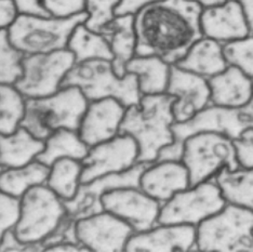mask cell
Instances as JSON below:
<instances>
[{
  "label": "cell",
  "mask_w": 253,
  "mask_h": 252,
  "mask_svg": "<svg viewBox=\"0 0 253 252\" xmlns=\"http://www.w3.org/2000/svg\"><path fill=\"white\" fill-rule=\"evenodd\" d=\"M66 215L63 200L47 185L34 186L21 198V213L13 232L23 243L42 245Z\"/></svg>",
  "instance_id": "obj_7"
},
{
  "label": "cell",
  "mask_w": 253,
  "mask_h": 252,
  "mask_svg": "<svg viewBox=\"0 0 253 252\" xmlns=\"http://www.w3.org/2000/svg\"><path fill=\"white\" fill-rule=\"evenodd\" d=\"M126 110L114 97L89 102L78 129L80 139L89 147L113 139L119 134Z\"/></svg>",
  "instance_id": "obj_17"
},
{
  "label": "cell",
  "mask_w": 253,
  "mask_h": 252,
  "mask_svg": "<svg viewBox=\"0 0 253 252\" xmlns=\"http://www.w3.org/2000/svg\"><path fill=\"white\" fill-rule=\"evenodd\" d=\"M195 250L253 252V211L226 204L197 225Z\"/></svg>",
  "instance_id": "obj_6"
},
{
  "label": "cell",
  "mask_w": 253,
  "mask_h": 252,
  "mask_svg": "<svg viewBox=\"0 0 253 252\" xmlns=\"http://www.w3.org/2000/svg\"><path fill=\"white\" fill-rule=\"evenodd\" d=\"M139 186L143 192L163 205L175 193L191 186L188 170L182 162H155L143 171Z\"/></svg>",
  "instance_id": "obj_20"
},
{
  "label": "cell",
  "mask_w": 253,
  "mask_h": 252,
  "mask_svg": "<svg viewBox=\"0 0 253 252\" xmlns=\"http://www.w3.org/2000/svg\"><path fill=\"white\" fill-rule=\"evenodd\" d=\"M67 49L74 54L76 63L94 59L113 61L106 39L101 33L90 30L84 23L79 24L72 33Z\"/></svg>",
  "instance_id": "obj_29"
},
{
  "label": "cell",
  "mask_w": 253,
  "mask_h": 252,
  "mask_svg": "<svg viewBox=\"0 0 253 252\" xmlns=\"http://www.w3.org/2000/svg\"><path fill=\"white\" fill-rule=\"evenodd\" d=\"M236 157L241 168H253V128L247 127L238 139L233 140Z\"/></svg>",
  "instance_id": "obj_37"
},
{
  "label": "cell",
  "mask_w": 253,
  "mask_h": 252,
  "mask_svg": "<svg viewBox=\"0 0 253 252\" xmlns=\"http://www.w3.org/2000/svg\"><path fill=\"white\" fill-rule=\"evenodd\" d=\"M77 87L89 102L114 97L126 107L139 104L141 92L134 74L118 76L112 61L94 59L75 63L62 82L63 87Z\"/></svg>",
  "instance_id": "obj_4"
},
{
  "label": "cell",
  "mask_w": 253,
  "mask_h": 252,
  "mask_svg": "<svg viewBox=\"0 0 253 252\" xmlns=\"http://www.w3.org/2000/svg\"><path fill=\"white\" fill-rule=\"evenodd\" d=\"M50 167L33 160L22 167L3 168L0 172V191L16 198H22L30 188L47 184Z\"/></svg>",
  "instance_id": "obj_27"
},
{
  "label": "cell",
  "mask_w": 253,
  "mask_h": 252,
  "mask_svg": "<svg viewBox=\"0 0 253 252\" xmlns=\"http://www.w3.org/2000/svg\"><path fill=\"white\" fill-rule=\"evenodd\" d=\"M42 3L51 16L70 18L84 12L85 0H42Z\"/></svg>",
  "instance_id": "obj_36"
},
{
  "label": "cell",
  "mask_w": 253,
  "mask_h": 252,
  "mask_svg": "<svg viewBox=\"0 0 253 252\" xmlns=\"http://www.w3.org/2000/svg\"><path fill=\"white\" fill-rule=\"evenodd\" d=\"M75 56L67 48L49 53L24 55L23 74L14 84L25 99H36L55 93L75 65Z\"/></svg>",
  "instance_id": "obj_11"
},
{
  "label": "cell",
  "mask_w": 253,
  "mask_h": 252,
  "mask_svg": "<svg viewBox=\"0 0 253 252\" xmlns=\"http://www.w3.org/2000/svg\"><path fill=\"white\" fill-rule=\"evenodd\" d=\"M188 1L196 2L199 5H201L203 8H208V7H212V5L221 4L225 1V0H188Z\"/></svg>",
  "instance_id": "obj_45"
},
{
  "label": "cell",
  "mask_w": 253,
  "mask_h": 252,
  "mask_svg": "<svg viewBox=\"0 0 253 252\" xmlns=\"http://www.w3.org/2000/svg\"><path fill=\"white\" fill-rule=\"evenodd\" d=\"M83 173V164L73 158L57 159L50 166L47 185L63 202H68L75 197Z\"/></svg>",
  "instance_id": "obj_30"
},
{
  "label": "cell",
  "mask_w": 253,
  "mask_h": 252,
  "mask_svg": "<svg viewBox=\"0 0 253 252\" xmlns=\"http://www.w3.org/2000/svg\"><path fill=\"white\" fill-rule=\"evenodd\" d=\"M166 93L174 96L172 113L175 123L186 122L210 103L208 79L172 64Z\"/></svg>",
  "instance_id": "obj_16"
},
{
  "label": "cell",
  "mask_w": 253,
  "mask_h": 252,
  "mask_svg": "<svg viewBox=\"0 0 253 252\" xmlns=\"http://www.w3.org/2000/svg\"><path fill=\"white\" fill-rule=\"evenodd\" d=\"M160 1V0H120L115 14L124 15V14H135L137 11L146 5Z\"/></svg>",
  "instance_id": "obj_40"
},
{
  "label": "cell",
  "mask_w": 253,
  "mask_h": 252,
  "mask_svg": "<svg viewBox=\"0 0 253 252\" xmlns=\"http://www.w3.org/2000/svg\"><path fill=\"white\" fill-rule=\"evenodd\" d=\"M223 54L228 66L237 67L253 79V35L224 43Z\"/></svg>",
  "instance_id": "obj_33"
},
{
  "label": "cell",
  "mask_w": 253,
  "mask_h": 252,
  "mask_svg": "<svg viewBox=\"0 0 253 252\" xmlns=\"http://www.w3.org/2000/svg\"><path fill=\"white\" fill-rule=\"evenodd\" d=\"M87 19L85 11L70 18L18 14L7 27L8 36L24 55L49 53L66 49L75 28Z\"/></svg>",
  "instance_id": "obj_5"
},
{
  "label": "cell",
  "mask_w": 253,
  "mask_h": 252,
  "mask_svg": "<svg viewBox=\"0 0 253 252\" xmlns=\"http://www.w3.org/2000/svg\"><path fill=\"white\" fill-rule=\"evenodd\" d=\"M215 181L207 180L175 193L160 207L158 224H188L200 222L215 214L226 206Z\"/></svg>",
  "instance_id": "obj_10"
},
{
  "label": "cell",
  "mask_w": 253,
  "mask_h": 252,
  "mask_svg": "<svg viewBox=\"0 0 253 252\" xmlns=\"http://www.w3.org/2000/svg\"><path fill=\"white\" fill-rule=\"evenodd\" d=\"M24 54L11 43L7 28L0 30V84H14L23 74Z\"/></svg>",
  "instance_id": "obj_32"
},
{
  "label": "cell",
  "mask_w": 253,
  "mask_h": 252,
  "mask_svg": "<svg viewBox=\"0 0 253 252\" xmlns=\"http://www.w3.org/2000/svg\"><path fill=\"white\" fill-rule=\"evenodd\" d=\"M214 181L227 204L253 211V168L229 170L225 167L214 175Z\"/></svg>",
  "instance_id": "obj_26"
},
{
  "label": "cell",
  "mask_w": 253,
  "mask_h": 252,
  "mask_svg": "<svg viewBox=\"0 0 253 252\" xmlns=\"http://www.w3.org/2000/svg\"><path fill=\"white\" fill-rule=\"evenodd\" d=\"M246 128L247 126L240 119L239 110L213 104L208 105L186 122H174L171 127L173 133V143L160 150L156 162H164V160L181 162L184 142L192 135L214 132L235 140L238 139Z\"/></svg>",
  "instance_id": "obj_9"
},
{
  "label": "cell",
  "mask_w": 253,
  "mask_h": 252,
  "mask_svg": "<svg viewBox=\"0 0 253 252\" xmlns=\"http://www.w3.org/2000/svg\"><path fill=\"white\" fill-rule=\"evenodd\" d=\"M88 104L79 88L63 87L48 96L26 99L21 126L42 141L60 129L78 131Z\"/></svg>",
  "instance_id": "obj_3"
},
{
  "label": "cell",
  "mask_w": 253,
  "mask_h": 252,
  "mask_svg": "<svg viewBox=\"0 0 253 252\" xmlns=\"http://www.w3.org/2000/svg\"><path fill=\"white\" fill-rule=\"evenodd\" d=\"M200 27L204 37L222 44L250 35L244 11L238 0H225L221 4L203 8Z\"/></svg>",
  "instance_id": "obj_19"
},
{
  "label": "cell",
  "mask_w": 253,
  "mask_h": 252,
  "mask_svg": "<svg viewBox=\"0 0 253 252\" xmlns=\"http://www.w3.org/2000/svg\"><path fill=\"white\" fill-rule=\"evenodd\" d=\"M90 251L85 248L82 244H74V243H64L52 246L45 249V252H85Z\"/></svg>",
  "instance_id": "obj_42"
},
{
  "label": "cell",
  "mask_w": 253,
  "mask_h": 252,
  "mask_svg": "<svg viewBox=\"0 0 253 252\" xmlns=\"http://www.w3.org/2000/svg\"><path fill=\"white\" fill-rule=\"evenodd\" d=\"M26 99L14 84H0V134L18 129L25 115Z\"/></svg>",
  "instance_id": "obj_31"
},
{
  "label": "cell",
  "mask_w": 253,
  "mask_h": 252,
  "mask_svg": "<svg viewBox=\"0 0 253 252\" xmlns=\"http://www.w3.org/2000/svg\"><path fill=\"white\" fill-rule=\"evenodd\" d=\"M21 213V198L0 191V240L9 230H13Z\"/></svg>",
  "instance_id": "obj_35"
},
{
  "label": "cell",
  "mask_w": 253,
  "mask_h": 252,
  "mask_svg": "<svg viewBox=\"0 0 253 252\" xmlns=\"http://www.w3.org/2000/svg\"><path fill=\"white\" fill-rule=\"evenodd\" d=\"M210 103L213 105L240 110L253 95V79L237 67L227 66L225 71L208 79Z\"/></svg>",
  "instance_id": "obj_21"
},
{
  "label": "cell",
  "mask_w": 253,
  "mask_h": 252,
  "mask_svg": "<svg viewBox=\"0 0 253 252\" xmlns=\"http://www.w3.org/2000/svg\"><path fill=\"white\" fill-rule=\"evenodd\" d=\"M243 8L247 24L249 26L250 35H253V0H238Z\"/></svg>",
  "instance_id": "obj_43"
},
{
  "label": "cell",
  "mask_w": 253,
  "mask_h": 252,
  "mask_svg": "<svg viewBox=\"0 0 253 252\" xmlns=\"http://www.w3.org/2000/svg\"><path fill=\"white\" fill-rule=\"evenodd\" d=\"M2 169H3L2 167H0V172H1V170H2Z\"/></svg>",
  "instance_id": "obj_46"
},
{
  "label": "cell",
  "mask_w": 253,
  "mask_h": 252,
  "mask_svg": "<svg viewBox=\"0 0 253 252\" xmlns=\"http://www.w3.org/2000/svg\"><path fill=\"white\" fill-rule=\"evenodd\" d=\"M113 54L112 64L118 76L126 75V66L135 56L136 34L134 28V15H116L100 32Z\"/></svg>",
  "instance_id": "obj_22"
},
{
  "label": "cell",
  "mask_w": 253,
  "mask_h": 252,
  "mask_svg": "<svg viewBox=\"0 0 253 252\" xmlns=\"http://www.w3.org/2000/svg\"><path fill=\"white\" fill-rule=\"evenodd\" d=\"M149 164H136L119 173L103 175L88 183H80L75 197L63 202L71 219L77 221L104 211L101 198L105 193L120 187H140V177Z\"/></svg>",
  "instance_id": "obj_13"
},
{
  "label": "cell",
  "mask_w": 253,
  "mask_h": 252,
  "mask_svg": "<svg viewBox=\"0 0 253 252\" xmlns=\"http://www.w3.org/2000/svg\"><path fill=\"white\" fill-rule=\"evenodd\" d=\"M203 7L188 0H160L134 14L135 55H156L170 65L203 37Z\"/></svg>",
  "instance_id": "obj_1"
},
{
  "label": "cell",
  "mask_w": 253,
  "mask_h": 252,
  "mask_svg": "<svg viewBox=\"0 0 253 252\" xmlns=\"http://www.w3.org/2000/svg\"><path fill=\"white\" fill-rule=\"evenodd\" d=\"M18 14L51 16L43 7L42 0H11Z\"/></svg>",
  "instance_id": "obj_39"
},
{
  "label": "cell",
  "mask_w": 253,
  "mask_h": 252,
  "mask_svg": "<svg viewBox=\"0 0 253 252\" xmlns=\"http://www.w3.org/2000/svg\"><path fill=\"white\" fill-rule=\"evenodd\" d=\"M196 246V226L188 224H157L151 230L134 233L125 251L172 252L191 251Z\"/></svg>",
  "instance_id": "obj_18"
},
{
  "label": "cell",
  "mask_w": 253,
  "mask_h": 252,
  "mask_svg": "<svg viewBox=\"0 0 253 252\" xmlns=\"http://www.w3.org/2000/svg\"><path fill=\"white\" fill-rule=\"evenodd\" d=\"M89 148L80 139L78 131L60 129L45 139L43 151L36 157V160L48 167L61 158H73L82 162L87 156Z\"/></svg>",
  "instance_id": "obj_28"
},
{
  "label": "cell",
  "mask_w": 253,
  "mask_h": 252,
  "mask_svg": "<svg viewBox=\"0 0 253 252\" xmlns=\"http://www.w3.org/2000/svg\"><path fill=\"white\" fill-rule=\"evenodd\" d=\"M18 15L11 0H0V30L7 28Z\"/></svg>",
  "instance_id": "obj_41"
},
{
  "label": "cell",
  "mask_w": 253,
  "mask_h": 252,
  "mask_svg": "<svg viewBox=\"0 0 253 252\" xmlns=\"http://www.w3.org/2000/svg\"><path fill=\"white\" fill-rule=\"evenodd\" d=\"M139 146L128 134H117L113 139L99 143L89 148L83 160L80 182L88 183L97 177L119 173L137 164Z\"/></svg>",
  "instance_id": "obj_12"
},
{
  "label": "cell",
  "mask_w": 253,
  "mask_h": 252,
  "mask_svg": "<svg viewBox=\"0 0 253 252\" xmlns=\"http://www.w3.org/2000/svg\"><path fill=\"white\" fill-rule=\"evenodd\" d=\"M42 245L23 243L15 236L13 230H9L0 240V252H42Z\"/></svg>",
  "instance_id": "obj_38"
},
{
  "label": "cell",
  "mask_w": 253,
  "mask_h": 252,
  "mask_svg": "<svg viewBox=\"0 0 253 252\" xmlns=\"http://www.w3.org/2000/svg\"><path fill=\"white\" fill-rule=\"evenodd\" d=\"M240 119L247 127L253 128V95L247 105L239 110Z\"/></svg>",
  "instance_id": "obj_44"
},
{
  "label": "cell",
  "mask_w": 253,
  "mask_h": 252,
  "mask_svg": "<svg viewBox=\"0 0 253 252\" xmlns=\"http://www.w3.org/2000/svg\"><path fill=\"white\" fill-rule=\"evenodd\" d=\"M120 0H85L84 11L88 14L84 25L90 30L100 33L103 27L111 22L116 14Z\"/></svg>",
  "instance_id": "obj_34"
},
{
  "label": "cell",
  "mask_w": 253,
  "mask_h": 252,
  "mask_svg": "<svg viewBox=\"0 0 253 252\" xmlns=\"http://www.w3.org/2000/svg\"><path fill=\"white\" fill-rule=\"evenodd\" d=\"M169 63L156 55H135L126 66V74H134L142 95L166 93L170 77Z\"/></svg>",
  "instance_id": "obj_25"
},
{
  "label": "cell",
  "mask_w": 253,
  "mask_h": 252,
  "mask_svg": "<svg viewBox=\"0 0 253 252\" xmlns=\"http://www.w3.org/2000/svg\"><path fill=\"white\" fill-rule=\"evenodd\" d=\"M103 209L133 228L145 232L157 225L162 204L143 192L140 187H120L109 191L101 198Z\"/></svg>",
  "instance_id": "obj_14"
},
{
  "label": "cell",
  "mask_w": 253,
  "mask_h": 252,
  "mask_svg": "<svg viewBox=\"0 0 253 252\" xmlns=\"http://www.w3.org/2000/svg\"><path fill=\"white\" fill-rule=\"evenodd\" d=\"M44 148V141L34 136L24 127L10 134H0V167H22L35 160Z\"/></svg>",
  "instance_id": "obj_24"
},
{
  "label": "cell",
  "mask_w": 253,
  "mask_h": 252,
  "mask_svg": "<svg viewBox=\"0 0 253 252\" xmlns=\"http://www.w3.org/2000/svg\"><path fill=\"white\" fill-rule=\"evenodd\" d=\"M181 162L188 170L191 186L210 180L225 167L229 170L240 168L233 140L214 132L198 133L186 139Z\"/></svg>",
  "instance_id": "obj_8"
},
{
  "label": "cell",
  "mask_w": 253,
  "mask_h": 252,
  "mask_svg": "<svg viewBox=\"0 0 253 252\" xmlns=\"http://www.w3.org/2000/svg\"><path fill=\"white\" fill-rule=\"evenodd\" d=\"M173 102L174 96L168 93L142 95L139 104L126 107L119 133L137 143V164L155 163L160 150L173 143Z\"/></svg>",
  "instance_id": "obj_2"
},
{
  "label": "cell",
  "mask_w": 253,
  "mask_h": 252,
  "mask_svg": "<svg viewBox=\"0 0 253 252\" xmlns=\"http://www.w3.org/2000/svg\"><path fill=\"white\" fill-rule=\"evenodd\" d=\"M174 65L206 79L222 73L228 66L223 54V44L204 36Z\"/></svg>",
  "instance_id": "obj_23"
},
{
  "label": "cell",
  "mask_w": 253,
  "mask_h": 252,
  "mask_svg": "<svg viewBox=\"0 0 253 252\" xmlns=\"http://www.w3.org/2000/svg\"><path fill=\"white\" fill-rule=\"evenodd\" d=\"M75 227L79 243L94 252L125 251L135 233L128 223L105 210L77 220Z\"/></svg>",
  "instance_id": "obj_15"
}]
</instances>
